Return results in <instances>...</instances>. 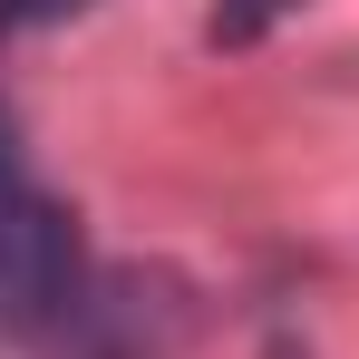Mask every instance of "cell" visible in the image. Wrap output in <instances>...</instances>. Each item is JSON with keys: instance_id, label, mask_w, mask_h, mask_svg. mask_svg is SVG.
<instances>
[{"instance_id": "4", "label": "cell", "mask_w": 359, "mask_h": 359, "mask_svg": "<svg viewBox=\"0 0 359 359\" xmlns=\"http://www.w3.org/2000/svg\"><path fill=\"white\" fill-rule=\"evenodd\" d=\"M272 359H301V350H272Z\"/></svg>"}, {"instance_id": "3", "label": "cell", "mask_w": 359, "mask_h": 359, "mask_svg": "<svg viewBox=\"0 0 359 359\" xmlns=\"http://www.w3.org/2000/svg\"><path fill=\"white\" fill-rule=\"evenodd\" d=\"M88 0H0V39H20V29H49V20H78Z\"/></svg>"}, {"instance_id": "1", "label": "cell", "mask_w": 359, "mask_h": 359, "mask_svg": "<svg viewBox=\"0 0 359 359\" xmlns=\"http://www.w3.org/2000/svg\"><path fill=\"white\" fill-rule=\"evenodd\" d=\"M97 330H107V301H97V272H88L78 214L29 175V146L0 107V340L97 359Z\"/></svg>"}, {"instance_id": "2", "label": "cell", "mask_w": 359, "mask_h": 359, "mask_svg": "<svg viewBox=\"0 0 359 359\" xmlns=\"http://www.w3.org/2000/svg\"><path fill=\"white\" fill-rule=\"evenodd\" d=\"M282 10H301V0H214L204 39H214V49H252V39H262V29H272Z\"/></svg>"}]
</instances>
